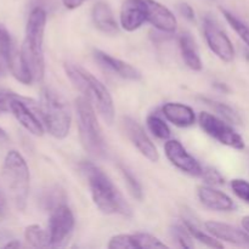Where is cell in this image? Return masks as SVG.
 <instances>
[{
  "mask_svg": "<svg viewBox=\"0 0 249 249\" xmlns=\"http://www.w3.org/2000/svg\"><path fill=\"white\" fill-rule=\"evenodd\" d=\"M204 102H206L208 106H211L216 113L220 114L223 117V119H225L226 122L229 123H233V124H240L241 123V118L238 116L237 112L230 107L229 105L223 104V102H218L214 101V100H209V99H202Z\"/></svg>",
  "mask_w": 249,
  "mask_h": 249,
  "instance_id": "obj_26",
  "label": "cell"
},
{
  "mask_svg": "<svg viewBox=\"0 0 249 249\" xmlns=\"http://www.w3.org/2000/svg\"><path fill=\"white\" fill-rule=\"evenodd\" d=\"M123 126L129 140L146 160L152 163L160 160V152H158L157 147L152 142L150 136L143 130L142 126L135 119L131 118V117H124Z\"/></svg>",
  "mask_w": 249,
  "mask_h": 249,
  "instance_id": "obj_13",
  "label": "cell"
},
{
  "mask_svg": "<svg viewBox=\"0 0 249 249\" xmlns=\"http://www.w3.org/2000/svg\"><path fill=\"white\" fill-rule=\"evenodd\" d=\"M91 19L94 26L101 33L114 36L118 33L119 26L111 6L106 1H97L91 10Z\"/></svg>",
  "mask_w": 249,
  "mask_h": 249,
  "instance_id": "obj_20",
  "label": "cell"
},
{
  "mask_svg": "<svg viewBox=\"0 0 249 249\" xmlns=\"http://www.w3.org/2000/svg\"><path fill=\"white\" fill-rule=\"evenodd\" d=\"M5 140H7V135L6 133H5L4 129L0 128V141H5Z\"/></svg>",
  "mask_w": 249,
  "mask_h": 249,
  "instance_id": "obj_39",
  "label": "cell"
},
{
  "mask_svg": "<svg viewBox=\"0 0 249 249\" xmlns=\"http://www.w3.org/2000/svg\"><path fill=\"white\" fill-rule=\"evenodd\" d=\"M204 229L207 232L213 235L219 241H225V242L238 246V247L249 248V233L245 229L241 230L230 224L213 220L206 221Z\"/></svg>",
  "mask_w": 249,
  "mask_h": 249,
  "instance_id": "obj_15",
  "label": "cell"
},
{
  "mask_svg": "<svg viewBox=\"0 0 249 249\" xmlns=\"http://www.w3.org/2000/svg\"><path fill=\"white\" fill-rule=\"evenodd\" d=\"M198 199L206 208L214 212H232L236 208L235 202L223 191L214 189L211 185L198 187Z\"/></svg>",
  "mask_w": 249,
  "mask_h": 249,
  "instance_id": "obj_18",
  "label": "cell"
},
{
  "mask_svg": "<svg viewBox=\"0 0 249 249\" xmlns=\"http://www.w3.org/2000/svg\"><path fill=\"white\" fill-rule=\"evenodd\" d=\"M178 9L179 12L189 21H195V10L192 9V6L187 2H181V4L178 5Z\"/></svg>",
  "mask_w": 249,
  "mask_h": 249,
  "instance_id": "obj_34",
  "label": "cell"
},
{
  "mask_svg": "<svg viewBox=\"0 0 249 249\" xmlns=\"http://www.w3.org/2000/svg\"><path fill=\"white\" fill-rule=\"evenodd\" d=\"M6 204H7V196L4 191L1 182H0V215L5 213L6 211Z\"/></svg>",
  "mask_w": 249,
  "mask_h": 249,
  "instance_id": "obj_36",
  "label": "cell"
},
{
  "mask_svg": "<svg viewBox=\"0 0 249 249\" xmlns=\"http://www.w3.org/2000/svg\"><path fill=\"white\" fill-rule=\"evenodd\" d=\"M201 178L207 185H211V186H220V185L225 184V179H224L223 174L219 170H216L215 168H203Z\"/></svg>",
  "mask_w": 249,
  "mask_h": 249,
  "instance_id": "obj_33",
  "label": "cell"
},
{
  "mask_svg": "<svg viewBox=\"0 0 249 249\" xmlns=\"http://www.w3.org/2000/svg\"><path fill=\"white\" fill-rule=\"evenodd\" d=\"M184 225L186 226V229L189 230V232L191 233L192 237H194L195 240L198 241L199 243H202V245L207 246V247L216 248V249L223 248V243H221L218 238H215L209 232H206V231L201 230V229H199L196 224L192 223V221L185 220Z\"/></svg>",
  "mask_w": 249,
  "mask_h": 249,
  "instance_id": "obj_23",
  "label": "cell"
},
{
  "mask_svg": "<svg viewBox=\"0 0 249 249\" xmlns=\"http://www.w3.org/2000/svg\"><path fill=\"white\" fill-rule=\"evenodd\" d=\"M233 194L242 199L245 203L249 204V181L246 179H232L230 182Z\"/></svg>",
  "mask_w": 249,
  "mask_h": 249,
  "instance_id": "obj_32",
  "label": "cell"
},
{
  "mask_svg": "<svg viewBox=\"0 0 249 249\" xmlns=\"http://www.w3.org/2000/svg\"><path fill=\"white\" fill-rule=\"evenodd\" d=\"M203 34L209 49L216 55V57L226 63L232 62L235 58V48L228 34L220 28L218 21L211 16L203 19Z\"/></svg>",
  "mask_w": 249,
  "mask_h": 249,
  "instance_id": "obj_11",
  "label": "cell"
},
{
  "mask_svg": "<svg viewBox=\"0 0 249 249\" xmlns=\"http://www.w3.org/2000/svg\"><path fill=\"white\" fill-rule=\"evenodd\" d=\"M24 240L31 247L45 248L49 247L48 231L44 230L41 226L36 224L28 225L24 230Z\"/></svg>",
  "mask_w": 249,
  "mask_h": 249,
  "instance_id": "obj_22",
  "label": "cell"
},
{
  "mask_svg": "<svg viewBox=\"0 0 249 249\" xmlns=\"http://www.w3.org/2000/svg\"><path fill=\"white\" fill-rule=\"evenodd\" d=\"M119 22L124 31H138L145 22H147L145 0H125L122 5Z\"/></svg>",
  "mask_w": 249,
  "mask_h": 249,
  "instance_id": "obj_17",
  "label": "cell"
},
{
  "mask_svg": "<svg viewBox=\"0 0 249 249\" xmlns=\"http://www.w3.org/2000/svg\"><path fill=\"white\" fill-rule=\"evenodd\" d=\"M9 111L14 114L17 122L32 135H44L45 126L41 121L39 104H36L34 100L11 92L9 100Z\"/></svg>",
  "mask_w": 249,
  "mask_h": 249,
  "instance_id": "obj_8",
  "label": "cell"
},
{
  "mask_svg": "<svg viewBox=\"0 0 249 249\" xmlns=\"http://www.w3.org/2000/svg\"><path fill=\"white\" fill-rule=\"evenodd\" d=\"M136 248L138 249H167L168 246L156 236L148 232H135Z\"/></svg>",
  "mask_w": 249,
  "mask_h": 249,
  "instance_id": "obj_27",
  "label": "cell"
},
{
  "mask_svg": "<svg viewBox=\"0 0 249 249\" xmlns=\"http://www.w3.org/2000/svg\"><path fill=\"white\" fill-rule=\"evenodd\" d=\"M179 49L181 53V58L185 65L195 72H199L203 68L201 56H199L198 46L196 40L189 32H184L179 36Z\"/></svg>",
  "mask_w": 249,
  "mask_h": 249,
  "instance_id": "obj_21",
  "label": "cell"
},
{
  "mask_svg": "<svg viewBox=\"0 0 249 249\" xmlns=\"http://www.w3.org/2000/svg\"><path fill=\"white\" fill-rule=\"evenodd\" d=\"M94 58L101 67L108 70L109 72L114 73L123 79L133 80V82H138L141 79V72L138 68L121 58L111 56L105 51L97 50V49L94 50Z\"/></svg>",
  "mask_w": 249,
  "mask_h": 249,
  "instance_id": "obj_16",
  "label": "cell"
},
{
  "mask_svg": "<svg viewBox=\"0 0 249 249\" xmlns=\"http://www.w3.org/2000/svg\"><path fill=\"white\" fill-rule=\"evenodd\" d=\"M162 114L168 122L179 128H189L196 123L194 108L180 102H167L163 105Z\"/></svg>",
  "mask_w": 249,
  "mask_h": 249,
  "instance_id": "obj_19",
  "label": "cell"
},
{
  "mask_svg": "<svg viewBox=\"0 0 249 249\" xmlns=\"http://www.w3.org/2000/svg\"><path fill=\"white\" fill-rule=\"evenodd\" d=\"M79 168L88 182L92 202L100 212L107 215L131 216V207L101 168L92 162L80 163Z\"/></svg>",
  "mask_w": 249,
  "mask_h": 249,
  "instance_id": "obj_1",
  "label": "cell"
},
{
  "mask_svg": "<svg viewBox=\"0 0 249 249\" xmlns=\"http://www.w3.org/2000/svg\"><path fill=\"white\" fill-rule=\"evenodd\" d=\"M173 240L182 248H194V237L185 225H174L170 230Z\"/></svg>",
  "mask_w": 249,
  "mask_h": 249,
  "instance_id": "obj_30",
  "label": "cell"
},
{
  "mask_svg": "<svg viewBox=\"0 0 249 249\" xmlns=\"http://www.w3.org/2000/svg\"><path fill=\"white\" fill-rule=\"evenodd\" d=\"M46 19L48 16L43 7H34L32 10L27 19L26 33L21 46L22 58L33 78V82H41L45 75L43 44Z\"/></svg>",
  "mask_w": 249,
  "mask_h": 249,
  "instance_id": "obj_3",
  "label": "cell"
},
{
  "mask_svg": "<svg viewBox=\"0 0 249 249\" xmlns=\"http://www.w3.org/2000/svg\"><path fill=\"white\" fill-rule=\"evenodd\" d=\"M87 0H62V4L66 9L75 10L82 6Z\"/></svg>",
  "mask_w": 249,
  "mask_h": 249,
  "instance_id": "obj_35",
  "label": "cell"
},
{
  "mask_svg": "<svg viewBox=\"0 0 249 249\" xmlns=\"http://www.w3.org/2000/svg\"><path fill=\"white\" fill-rule=\"evenodd\" d=\"M0 182L7 198L17 209L23 211L31 189V173L26 160L18 151L11 150L5 156L0 169Z\"/></svg>",
  "mask_w": 249,
  "mask_h": 249,
  "instance_id": "obj_4",
  "label": "cell"
},
{
  "mask_svg": "<svg viewBox=\"0 0 249 249\" xmlns=\"http://www.w3.org/2000/svg\"><path fill=\"white\" fill-rule=\"evenodd\" d=\"M221 14L225 17V19L228 21V23L230 24L231 28L238 34L241 39L245 41L246 44L249 46V26L246 22H243L242 19L238 18L236 15H233L232 12L229 11V10L221 9Z\"/></svg>",
  "mask_w": 249,
  "mask_h": 249,
  "instance_id": "obj_25",
  "label": "cell"
},
{
  "mask_svg": "<svg viewBox=\"0 0 249 249\" xmlns=\"http://www.w3.org/2000/svg\"><path fill=\"white\" fill-rule=\"evenodd\" d=\"M146 1V19L156 29L167 34L177 32L178 19L172 11L165 5L156 0H145Z\"/></svg>",
  "mask_w": 249,
  "mask_h": 249,
  "instance_id": "obj_14",
  "label": "cell"
},
{
  "mask_svg": "<svg viewBox=\"0 0 249 249\" xmlns=\"http://www.w3.org/2000/svg\"><path fill=\"white\" fill-rule=\"evenodd\" d=\"M119 170H121V174L123 175L124 180H125V184L128 186L129 192L131 194V196L135 199H141L143 198V192L142 187H141V184L139 182V180L136 179L135 175L131 173V170H129L128 168L124 167V165H119Z\"/></svg>",
  "mask_w": 249,
  "mask_h": 249,
  "instance_id": "obj_29",
  "label": "cell"
},
{
  "mask_svg": "<svg viewBox=\"0 0 249 249\" xmlns=\"http://www.w3.org/2000/svg\"><path fill=\"white\" fill-rule=\"evenodd\" d=\"M9 71L22 84L33 83L31 73L22 58L21 49H17L11 34L0 23V74Z\"/></svg>",
  "mask_w": 249,
  "mask_h": 249,
  "instance_id": "obj_7",
  "label": "cell"
},
{
  "mask_svg": "<svg viewBox=\"0 0 249 249\" xmlns=\"http://www.w3.org/2000/svg\"><path fill=\"white\" fill-rule=\"evenodd\" d=\"M75 112L83 148L91 157L105 158L107 156V143L97 121L95 107L87 97L80 96L75 100Z\"/></svg>",
  "mask_w": 249,
  "mask_h": 249,
  "instance_id": "obj_6",
  "label": "cell"
},
{
  "mask_svg": "<svg viewBox=\"0 0 249 249\" xmlns=\"http://www.w3.org/2000/svg\"><path fill=\"white\" fill-rule=\"evenodd\" d=\"M74 226V214L67 203L53 208L49 218V247H63L67 245L73 235Z\"/></svg>",
  "mask_w": 249,
  "mask_h": 249,
  "instance_id": "obj_10",
  "label": "cell"
},
{
  "mask_svg": "<svg viewBox=\"0 0 249 249\" xmlns=\"http://www.w3.org/2000/svg\"><path fill=\"white\" fill-rule=\"evenodd\" d=\"M39 111L45 130L53 138L57 140L67 138L72 125V112L68 102L57 91L44 88L39 101Z\"/></svg>",
  "mask_w": 249,
  "mask_h": 249,
  "instance_id": "obj_5",
  "label": "cell"
},
{
  "mask_svg": "<svg viewBox=\"0 0 249 249\" xmlns=\"http://www.w3.org/2000/svg\"><path fill=\"white\" fill-rule=\"evenodd\" d=\"M241 225H242V228L249 233V215L243 216L242 220H241Z\"/></svg>",
  "mask_w": 249,
  "mask_h": 249,
  "instance_id": "obj_37",
  "label": "cell"
},
{
  "mask_svg": "<svg viewBox=\"0 0 249 249\" xmlns=\"http://www.w3.org/2000/svg\"><path fill=\"white\" fill-rule=\"evenodd\" d=\"M41 202H43L44 207L49 209V212H51L60 204L66 203V195L62 189H60L58 186H53L48 191L44 192Z\"/></svg>",
  "mask_w": 249,
  "mask_h": 249,
  "instance_id": "obj_28",
  "label": "cell"
},
{
  "mask_svg": "<svg viewBox=\"0 0 249 249\" xmlns=\"http://www.w3.org/2000/svg\"><path fill=\"white\" fill-rule=\"evenodd\" d=\"M107 247L109 249H134L136 248L134 233H119L109 240ZM138 249V248H136Z\"/></svg>",
  "mask_w": 249,
  "mask_h": 249,
  "instance_id": "obj_31",
  "label": "cell"
},
{
  "mask_svg": "<svg viewBox=\"0 0 249 249\" xmlns=\"http://www.w3.org/2000/svg\"><path fill=\"white\" fill-rule=\"evenodd\" d=\"M4 247L5 248H19V247H22V245L18 242V241H11V242L6 243Z\"/></svg>",
  "mask_w": 249,
  "mask_h": 249,
  "instance_id": "obj_38",
  "label": "cell"
},
{
  "mask_svg": "<svg viewBox=\"0 0 249 249\" xmlns=\"http://www.w3.org/2000/svg\"><path fill=\"white\" fill-rule=\"evenodd\" d=\"M198 123L202 130L220 142L233 150H245L246 143L242 136L226 122L225 119L219 118L215 114L209 112H201L198 116Z\"/></svg>",
  "mask_w": 249,
  "mask_h": 249,
  "instance_id": "obj_9",
  "label": "cell"
},
{
  "mask_svg": "<svg viewBox=\"0 0 249 249\" xmlns=\"http://www.w3.org/2000/svg\"><path fill=\"white\" fill-rule=\"evenodd\" d=\"M164 153L170 163L182 173L191 177H201L203 167L201 163L187 152L182 143L178 140H167L164 143Z\"/></svg>",
  "mask_w": 249,
  "mask_h": 249,
  "instance_id": "obj_12",
  "label": "cell"
},
{
  "mask_svg": "<svg viewBox=\"0 0 249 249\" xmlns=\"http://www.w3.org/2000/svg\"><path fill=\"white\" fill-rule=\"evenodd\" d=\"M63 70L75 89L91 102L105 123L111 125L114 121V104L106 85L89 71L75 63L66 62Z\"/></svg>",
  "mask_w": 249,
  "mask_h": 249,
  "instance_id": "obj_2",
  "label": "cell"
},
{
  "mask_svg": "<svg viewBox=\"0 0 249 249\" xmlns=\"http://www.w3.org/2000/svg\"><path fill=\"white\" fill-rule=\"evenodd\" d=\"M146 124H147V128L150 130V133L155 138L160 139V140L167 141L172 136V131H170V128L168 126V124L165 123L164 119H162L157 114H150L146 118Z\"/></svg>",
  "mask_w": 249,
  "mask_h": 249,
  "instance_id": "obj_24",
  "label": "cell"
}]
</instances>
